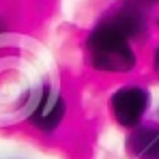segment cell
Masks as SVG:
<instances>
[{
    "mask_svg": "<svg viewBox=\"0 0 159 159\" xmlns=\"http://www.w3.org/2000/svg\"><path fill=\"white\" fill-rule=\"evenodd\" d=\"M155 67H159V50L155 52Z\"/></svg>",
    "mask_w": 159,
    "mask_h": 159,
    "instance_id": "6",
    "label": "cell"
},
{
    "mask_svg": "<svg viewBox=\"0 0 159 159\" xmlns=\"http://www.w3.org/2000/svg\"><path fill=\"white\" fill-rule=\"evenodd\" d=\"M88 52L95 69L99 71H131L135 65V54L129 48L127 34L114 22L101 24L93 30L88 39Z\"/></svg>",
    "mask_w": 159,
    "mask_h": 159,
    "instance_id": "1",
    "label": "cell"
},
{
    "mask_svg": "<svg viewBox=\"0 0 159 159\" xmlns=\"http://www.w3.org/2000/svg\"><path fill=\"white\" fill-rule=\"evenodd\" d=\"M146 103H148V95L142 90V88H123L114 95V101H112V107H114V116L120 125L125 127H135L146 110Z\"/></svg>",
    "mask_w": 159,
    "mask_h": 159,
    "instance_id": "2",
    "label": "cell"
},
{
    "mask_svg": "<svg viewBox=\"0 0 159 159\" xmlns=\"http://www.w3.org/2000/svg\"><path fill=\"white\" fill-rule=\"evenodd\" d=\"M114 24L120 28L127 37H129V34H138V32H142V28H144L142 15H140L138 11H129V9L120 11V15L114 20Z\"/></svg>",
    "mask_w": 159,
    "mask_h": 159,
    "instance_id": "5",
    "label": "cell"
},
{
    "mask_svg": "<svg viewBox=\"0 0 159 159\" xmlns=\"http://www.w3.org/2000/svg\"><path fill=\"white\" fill-rule=\"evenodd\" d=\"M65 116V101L62 97L54 90L52 86H43L39 101L34 103V110L30 114L32 125H37L43 131H52L54 127H58V123Z\"/></svg>",
    "mask_w": 159,
    "mask_h": 159,
    "instance_id": "3",
    "label": "cell"
},
{
    "mask_svg": "<svg viewBox=\"0 0 159 159\" xmlns=\"http://www.w3.org/2000/svg\"><path fill=\"white\" fill-rule=\"evenodd\" d=\"M133 159H159V129L144 127L135 131L129 140Z\"/></svg>",
    "mask_w": 159,
    "mask_h": 159,
    "instance_id": "4",
    "label": "cell"
}]
</instances>
